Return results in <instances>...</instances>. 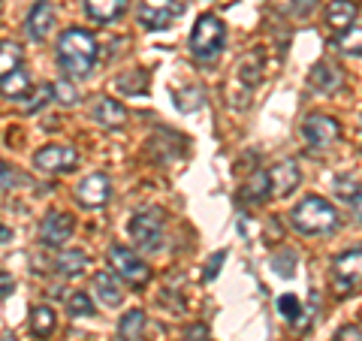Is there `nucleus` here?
Returning <instances> with one entry per match:
<instances>
[{
  "label": "nucleus",
  "mask_w": 362,
  "mask_h": 341,
  "mask_svg": "<svg viewBox=\"0 0 362 341\" xmlns=\"http://www.w3.org/2000/svg\"><path fill=\"white\" fill-rule=\"evenodd\" d=\"M58 64L64 67V73L85 79L97 64V40L82 28L64 30L58 40Z\"/></svg>",
  "instance_id": "1"
},
{
  "label": "nucleus",
  "mask_w": 362,
  "mask_h": 341,
  "mask_svg": "<svg viewBox=\"0 0 362 341\" xmlns=\"http://www.w3.org/2000/svg\"><path fill=\"white\" fill-rule=\"evenodd\" d=\"M290 226L302 236H326L338 226V212L323 197H302L290 212Z\"/></svg>",
  "instance_id": "2"
},
{
  "label": "nucleus",
  "mask_w": 362,
  "mask_h": 341,
  "mask_svg": "<svg viewBox=\"0 0 362 341\" xmlns=\"http://www.w3.org/2000/svg\"><path fill=\"white\" fill-rule=\"evenodd\" d=\"M226 40V28L218 16H199L194 30H190V52L199 61H211L218 58Z\"/></svg>",
  "instance_id": "3"
},
{
  "label": "nucleus",
  "mask_w": 362,
  "mask_h": 341,
  "mask_svg": "<svg viewBox=\"0 0 362 341\" xmlns=\"http://www.w3.org/2000/svg\"><path fill=\"white\" fill-rule=\"evenodd\" d=\"M127 233L133 238V245L142 248V251H160L163 248V212L160 209L136 212L127 224Z\"/></svg>",
  "instance_id": "4"
},
{
  "label": "nucleus",
  "mask_w": 362,
  "mask_h": 341,
  "mask_svg": "<svg viewBox=\"0 0 362 341\" xmlns=\"http://www.w3.org/2000/svg\"><path fill=\"white\" fill-rule=\"evenodd\" d=\"M109 266H112V272H115L118 278L133 284V287H142V284L151 278L148 263H145L139 254H133V248H124V245L109 248Z\"/></svg>",
  "instance_id": "5"
},
{
  "label": "nucleus",
  "mask_w": 362,
  "mask_h": 341,
  "mask_svg": "<svg viewBox=\"0 0 362 341\" xmlns=\"http://www.w3.org/2000/svg\"><path fill=\"white\" fill-rule=\"evenodd\" d=\"M362 287V248H350L332 263V290L335 293H354Z\"/></svg>",
  "instance_id": "6"
},
{
  "label": "nucleus",
  "mask_w": 362,
  "mask_h": 341,
  "mask_svg": "<svg viewBox=\"0 0 362 341\" xmlns=\"http://www.w3.org/2000/svg\"><path fill=\"white\" fill-rule=\"evenodd\" d=\"M185 13L181 0H145L139 6V25L148 30H163L173 25V18Z\"/></svg>",
  "instance_id": "7"
},
{
  "label": "nucleus",
  "mask_w": 362,
  "mask_h": 341,
  "mask_svg": "<svg viewBox=\"0 0 362 341\" xmlns=\"http://www.w3.org/2000/svg\"><path fill=\"white\" fill-rule=\"evenodd\" d=\"M338 136H341V127H338V121L329 118V115H308L305 124H302V139L317 151L335 145Z\"/></svg>",
  "instance_id": "8"
},
{
  "label": "nucleus",
  "mask_w": 362,
  "mask_h": 341,
  "mask_svg": "<svg viewBox=\"0 0 362 341\" xmlns=\"http://www.w3.org/2000/svg\"><path fill=\"white\" fill-rule=\"evenodd\" d=\"M78 163V154L73 145H45V149H40L37 154H33V166L40 169V173H70V169H76Z\"/></svg>",
  "instance_id": "9"
},
{
  "label": "nucleus",
  "mask_w": 362,
  "mask_h": 341,
  "mask_svg": "<svg viewBox=\"0 0 362 341\" xmlns=\"http://www.w3.org/2000/svg\"><path fill=\"white\" fill-rule=\"evenodd\" d=\"M76 200L82 202L85 209L106 206V202L112 200V178L106 173H90V175H85L82 181H78V187H76Z\"/></svg>",
  "instance_id": "10"
},
{
  "label": "nucleus",
  "mask_w": 362,
  "mask_h": 341,
  "mask_svg": "<svg viewBox=\"0 0 362 341\" xmlns=\"http://www.w3.org/2000/svg\"><path fill=\"white\" fill-rule=\"evenodd\" d=\"M266 173H269V197H290L302 185V169L296 161H278Z\"/></svg>",
  "instance_id": "11"
},
{
  "label": "nucleus",
  "mask_w": 362,
  "mask_h": 341,
  "mask_svg": "<svg viewBox=\"0 0 362 341\" xmlns=\"http://www.w3.org/2000/svg\"><path fill=\"white\" fill-rule=\"evenodd\" d=\"M76 230V221L73 214L66 212H49L40 224V238L45 248H61L64 242H70V236Z\"/></svg>",
  "instance_id": "12"
},
{
  "label": "nucleus",
  "mask_w": 362,
  "mask_h": 341,
  "mask_svg": "<svg viewBox=\"0 0 362 341\" xmlns=\"http://www.w3.org/2000/svg\"><path fill=\"white\" fill-rule=\"evenodd\" d=\"M341 82H344V73L329 61L314 64L311 73H308V85L317 91V94H335V91L341 88Z\"/></svg>",
  "instance_id": "13"
},
{
  "label": "nucleus",
  "mask_w": 362,
  "mask_h": 341,
  "mask_svg": "<svg viewBox=\"0 0 362 341\" xmlns=\"http://www.w3.org/2000/svg\"><path fill=\"white\" fill-rule=\"evenodd\" d=\"M356 16H359V4L356 0H332L326 6V21L335 33H344L347 28L356 25Z\"/></svg>",
  "instance_id": "14"
},
{
  "label": "nucleus",
  "mask_w": 362,
  "mask_h": 341,
  "mask_svg": "<svg viewBox=\"0 0 362 341\" xmlns=\"http://www.w3.org/2000/svg\"><path fill=\"white\" fill-rule=\"evenodd\" d=\"M52 28H54V9H52V4L40 0V4L30 9V16H28V37L33 42H42L52 33Z\"/></svg>",
  "instance_id": "15"
},
{
  "label": "nucleus",
  "mask_w": 362,
  "mask_h": 341,
  "mask_svg": "<svg viewBox=\"0 0 362 341\" xmlns=\"http://www.w3.org/2000/svg\"><path fill=\"white\" fill-rule=\"evenodd\" d=\"M94 293H97V299L106 305V308H118V305L124 302V290H121V284H118V275L115 272H97L94 275Z\"/></svg>",
  "instance_id": "16"
},
{
  "label": "nucleus",
  "mask_w": 362,
  "mask_h": 341,
  "mask_svg": "<svg viewBox=\"0 0 362 341\" xmlns=\"http://www.w3.org/2000/svg\"><path fill=\"white\" fill-rule=\"evenodd\" d=\"M94 121L103 124V127H121V124L127 121V109L112 97H100L94 103Z\"/></svg>",
  "instance_id": "17"
},
{
  "label": "nucleus",
  "mask_w": 362,
  "mask_h": 341,
  "mask_svg": "<svg viewBox=\"0 0 362 341\" xmlns=\"http://www.w3.org/2000/svg\"><path fill=\"white\" fill-rule=\"evenodd\" d=\"M124 6H127V0H85V13L94 18V21H115Z\"/></svg>",
  "instance_id": "18"
},
{
  "label": "nucleus",
  "mask_w": 362,
  "mask_h": 341,
  "mask_svg": "<svg viewBox=\"0 0 362 341\" xmlns=\"http://www.w3.org/2000/svg\"><path fill=\"white\" fill-rule=\"evenodd\" d=\"M54 269L66 278L82 275V272L88 269V254L85 251H61L58 257H54Z\"/></svg>",
  "instance_id": "19"
},
{
  "label": "nucleus",
  "mask_w": 362,
  "mask_h": 341,
  "mask_svg": "<svg viewBox=\"0 0 362 341\" xmlns=\"http://www.w3.org/2000/svg\"><path fill=\"white\" fill-rule=\"evenodd\" d=\"M28 91H30V79H28V73L21 70V67H18L16 73H9V76L0 79V94L9 97V100L28 97Z\"/></svg>",
  "instance_id": "20"
},
{
  "label": "nucleus",
  "mask_w": 362,
  "mask_h": 341,
  "mask_svg": "<svg viewBox=\"0 0 362 341\" xmlns=\"http://www.w3.org/2000/svg\"><path fill=\"white\" fill-rule=\"evenodd\" d=\"M142 329H145V314L139 308H133L121 317L118 323V338L121 341H139L142 338Z\"/></svg>",
  "instance_id": "21"
},
{
  "label": "nucleus",
  "mask_w": 362,
  "mask_h": 341,
  "mask_svg": "<svg viewBox=\"0 0 362 341\" xmlns=\"http://www.w3.org/2000/svg\"><path fill=\"white\" fill-rule=\"evenodd\" d=\"M335 49L341 54H347V58H359L362 54V25H354V28H347L344 33H338Z\"/></svg>",
  "instance_id": "22"
},
{
  "label": "nucleus",
  "mask_w": 362,
  "mask_h": 341,
  "mask_svg": "<svg viewBox=\"0 0 362 341\" xmlns=\"http://www.w3.org/2000/svg\"><path fill=\"white\" fill-rule=\"evenodd\" d=\"M18 67H21V45L9 42V40H0V79L16 73Z\"/></svg>",
  "instance_id": "23"
},
{
  "label": "nucleus",
  "mask_w": 362,
  "mask_h": 341,
  "mask_svg": "<svg viewBox=\"0 0 362 341\" xmlns=\"http://www.w3.org/2000/svg\"><path fill=\"white\" fill-rule=\"evenodd\" d=\"M54 323H58V317H54V311L49 308V305H37V308L30 311V329H33V333H37L40 338L52 335Z\"/></svg>",
  "instance_id": "24"
},
{
  "label": "nucleus",
  "mask_w": 362,
  "mask_h": 341,
  "mask_svg": "<svg viewBox=\"0 0 362 341\" xmlns=\"http://www.w3.org/2000/svg\"><path fill=\"white\" fill-rule=\"evenodd\" d=\"M66 311L73 317H90L94 314V299H90L85 290H76V293H70V299H66Z\"/></svg>",
  "instance_id": "25"
},
{
  "label": "nucleus",
  "mask_w": 362,
  "mask_h": 341,
  "mask_svg": "<svg viewBox=\"0 0 362 341\" xmlns=\"http://www.w3.org/2000/svg\"><path fill=\"white\" fill-rule=\"evenodd\" d=\"M145 85H148V73H142V70H130V73H124L118 76V91H124V94H142Z\"/></svg>",
  "instance_id": "26"
},
{
  "label": "nucleus",
  "mask_w": 362,
  "mask_h": 341,
  "mask_svg": "<svg viewBox=\"0 0 362 341\" xmlns=\"http://www.w3.org/2000/svg\"><path fill=\"white\" fill-rule=\"evenodd\" d=\"M259 70H263V67H259L257 54H245V58L239 61V79H242L247 88H254L259 82Z\"/></svg>",
  "instance_id": "27"
},
{
  "label": "nucleus",
  "mask_w": 362,
  "mask_h": 341,
  "mask_svg": "<svg viewBox=\"0 0 362 341\" xmlns=\"http://www.w3.org/2000/svg\"><path fill=\"white\" fill-rule=\"evenodd\" d=\"M278 314L284 317V320L296 323V320H299V314H302V302L293 296V293H284V296H278Z\"/></svg>",
  "instance_id": "28"
},
{
  "label": "nucleus",
  "mask_w": 362,
  "mask_h": 341,
  "mask_svg": "<svg viewBox=\"0 0 362 341\" xmlns=\"http://www.w3.org/2000/svg\"><path fill=\"white\" fill-rule=\"evenodd\" d=\"M247 200H266L269 197V173H257L251 181H247Z\"/></svg>",
  "instance_id": "29"
},
{
  "label": "nucleus",
  "mask_w": 362,
  "mask_h": 341,
  "mask_svg": "<svg viewBox=\"0 0 362 341\" xmlns=\"http://www.w3.org/2000/svg\"><path fill=\"white\" fill-rule=\"evenodd\" d=\"M52 94H54V85H40V88H37V94H33V100H28V103H25V112H28V115L40 112L45 103H49V100H54Z\"/></svg>",
  "instance_id": "30"
},
{
  "label": "nucleus",
  "mask_w": 362,
  "mask_h": 341,
  "mask_svg": "<svg viewBox=\"0 0 362 341\" xmlns=\"http://www.w3.org/2000/svg\"><path fill=\"white\" fill-rule=\"evenodd\" d=\"M21 181H25V178H21L13 166L0 161V190H13L16 185H21Z\"/></svg>",
  "instance_id": "31"
},
{
  "label": "nucleus",
  "mask_w": 362,
  "mask_h": 341,
  "mask_svg": "<svg viewBox=\"0 0 362 341\" xmlns=\"http://www.w3.org/2000/svg\"><path fill=\"white\" fill-rule=\"evenodd\" d=\"M54 100H58V103H64V106H76L78 103V94H76V88L70 85V82H58L54 85Z\"/></svg>",
  "instance_id": "32"
},
{
  "label": "nucleus",
  "mask_w": 362,
  "mask_h": 341,
  "mask_svg": "<svg viewBox=\"0 0 362 341\" xmlns=\"http://www.w3.org/2000/svg\"><path fill=\"white\" fill-rule=\"evenodd\" d=\"M356 190H359V185H356L354 178H338V181H335V193H338V197H341L344 202L354 200V197H356Z\"/></svg>",
  "instance_id": "33"
},
{
  "label": "nucleus",
  "mask_w": 362,
  "mask_h": 341,
  "mask_svg": "<svg viewBox=\"0 0 362 341\" xmlns=\"http://www.w3.org/2000/svg\"><path fill=\"white\" fill-rule=\"evenodd\" d=\"M226 260V251H218V254H211V260H209V269L202 272V278L206 281H211V278H218V272H221V263Z\"/></svg>",
  "instance_id": "34"
},
{
  "label": "nucleus",
  "mask_w": 362,
  "mask_h": 341,
  "mask_svg": "<svg viewBox=\"0 0 362 341\" xmlns=\"http://www.w3.org/2000/svg\"><path fill=\"white\" fill-rule=\"evenodd\" d=\"M317 9V0H293V16L296 18H308Z\"/></svg>",
  "instance_id": "35"
},
{
  "label": "nucleus",
  "mask_w": 362,
  "mask_h": 341,
  "mask_svg": "<svg viewBox=\"0 0 362 341\" xmlns=\"http://www.w3.org/2000/svg\"><path fill=\"white\" fill-rule=\"evenodd\" d=\"M13 290H16V281H13V275H6V272L0 269V299H6Z\"/></svg>",
  "instance_id": "36"
},
{
  "label": "nucleus",
  "mask_w": 362,
  "mask_h": 341,
  "mask_svg": "<svg viewBox=\"0 0 362 341\" xmlns=\"http://www.w3.org/2000/svg\"><path fill=\"white\" fill-rule=\"evenodd\" d=\"M338 341H362V329L359 326H347L338 333Z\"/></svg>",
  "instance_id": "37"
},
{
  "label": "nucleus",
  "mask_w": 362,
  "mask_h": 341,
  "mask_svg": "<svg viewBox=\"0 0 362 341\" xmlns=\"http://www.w3.org/2000/svg\"><path fill=\"white\" fill-rule=\"evenodd\" d=\"M347 206H350V212H354V218H356V221L362 224V187L356 190V197H354V200H350V202H347Z\"/></svg>",
  "instance_id": "38"
},
{
  "label": "nucleus",
  "mask_w": 362,
  "mask_h": 341,
  "mask_svg": "<svg viewBox=\"0 0 362 341\" xmlns=\"http://www.w3.org/2000/svg\"><path fill=\"white\" fill-rule=\"evenodd\" d=\"M9 238H13V230H9V226H4V224H0V245H4V242H9Z\"/></svg>",
  "instance_id": "39"
},
{
  "label": "nucleus",
  "mask_w": 362,
  "mask_h": 341,
  "mask_svg": "<svg viewBox=\"0 0 362 341\" xmlns=\"http://www.w3.org/2000/svg\"><path fill=\"white\" fill-rule=\"evenodd\" d=\"M4 341H16V338H13V335H6V338H4Z\"/></svg>",
  "instance_id": "40"
},
{
  "label": "nucleus",
  "mask_w": 362,
  "mask_h": 341,
  "mask_svg": "<svg viewBox=\"0 0 362 341\" xmlns=\"http://www.w3.org/2000/svg\"><path fill=\"white\" fill-rule=\"evenodd\" d=\"M0 13H4V6H0Z\"/></svg>",
  "instance_id": "41"
}]
</instances>
